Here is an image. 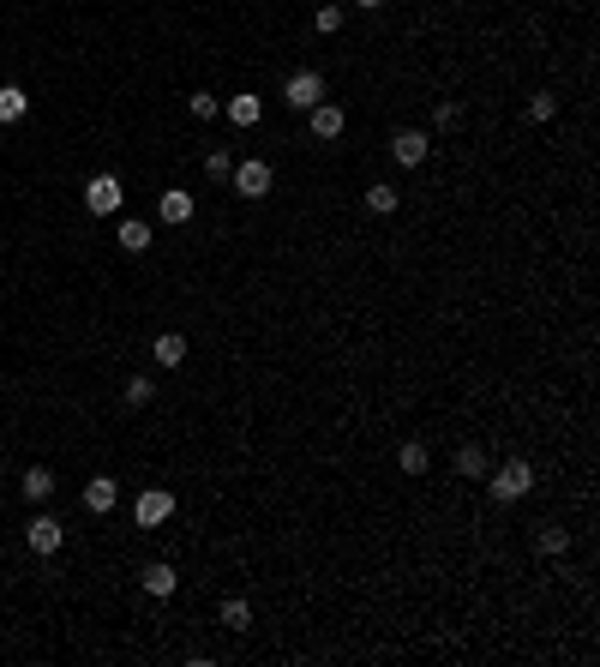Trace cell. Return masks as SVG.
I'll return each mask as SVG.
<instances>
[{
    "mask_svg": "<svg viewBox=\"0 0 600 667\" xmlns=\"http://www.w3.org/2000/svg\"><path fill=\"white\" fill-rule=\"evenodd\" d=\"M157 211H162V222H175V229H180V222H193V193H180V186H175V193H162Z\"/></svg>",
    "mask_w": 600,
    "mask_h": 667,
    "instance_id": "obj_11",
    "label": "cell"
},
{
    "mask_svg": "<svg viewBox=\"0 0 600 667\" xmlns=\"http://www.w3.org/2000/svg\"><path fill=\"white\" fill-rule=\"evenodd\" d=\"M426 151H433V144H426V133H397V139H390V157H397L402 169H420V162H426Z\"/></svg>",
    "mask_w": 600,
    "mask_h": 667,
    "instance_id": "obj_6",
    "label": "cell"
},
{
    "mask_svg": "<svg viewBox=\"0 0 600 667\" xmlns=\"http://www.w3.org/2000/svg\"><path fill=\"white\" fill-rule=\"evenodd\" d=\"M402 475H426V445H402Z\"/></svg>",
    "mask_w": 600,
    "mask_h": 667,
    "instance_id": "obj_22",
    "label": "cell"
},
{
    "mask_svg": "<svg viewBox=\"0 0 600 667\" xmlns=\"http://www.w3.org/2000/svg\"><path fill=\"white\" fill-rule=\"evenodd\" d=\"M204 175H210V181H228V175H235L228 151H210V157H204Z\"/></svg>",
    "mask_w": 600,
    "mask_h": 667,
    "instance_id": "obj_23",
    "label": "cell"
},
{
    "mask_svg": "<svg viewBox=\"0 0 600 667\" xmlns=\"http://www.w3.org/2000/svg\"><path fill=\"white\" fill-rule=\"evenodd\" d=\"M355 6H366V13H373V6H384V0H355Z\"/></svg>",
    "mask_w": 600,
    "mask_h": 667,
    "instance_id": "obj_27",
    "label": "cell"
},
{
    "mask_svg": "<svg viewBox=\"0 0 600 667\" xmlns=\"http://www.w3.org/2000/svg\"><path fill=\"white\" fill-rule=\"evenodd\" d=\"M222 626H228V631H253V607H246V602H222Z\"/></svg>",
    "mask_w": 600,
    "mask_h": 667,
    "instance_id": "obj_19",
    "label": "cell"
},
{
    "mask_svg": "<svg viewBox=\"0 0 600 667\" xmlns=\"http://www.w3.org/2000/svg\"><path fill=\"white\" fill-rule=\"evenodd\" d=\"M397 204H402V193H397V186H373V193H366V211H373V217H390Z\"/></svg>",
    "mask_w": 600,
    "mask_h": 667,
    "instance_id": "obj_18",
    "label": "cell"
},
{
    "mask_svg": "<svg viewBox=\"0 0 600 667\" xmlns=\"http://www.w3.org/2000/svg\"><path fill=\"white\" fill-rule=\"evenodd\" d=\"M528 115H535V121H553V115H559V97H553V91H535V97H528Z\"/></svg>",
    "mask_w": 600,
    "mask_h": 667,
    "instance_id": "obj_21",
    "label": "cell"
},
{
    "mask_svg": "<svg viewBox=\"0 0 600 667\" xmlns=\"http://www.w3.org/2000/svg\"><path fill=\"white\" fill-rule=\"evenodd\" d=\"M193 115H199V121H210V115H222V102L210 97V91H193Z\"/></svg>",
    "mask_w": 600,
    "mask_h": 667,
    "instance_id": "obj_25",
    "label": "cell"
},
{
    "mask_svg": "<svg viewBox=\"0 0 600 667\" xmlns=\"http://www.w3.org/2000/svg\"><path fill=\"white\" fill-rule=\"evenodd\" d=\"M282 102H288V108H300V115H306V108H319V102H324V73L300 66L295 79H288V91H282Z\"/></svg>",
    "mask_w": 600,
    "mask_h": 667,
    "instance_id": "obj_1",
    "label": "cell"
},
{
    "mask_svg": "<svg viewBox=\"0 0 600 667\" xmlns=\"http://www.w3.org/2000/svg\"><path fill=\"white\" fill-rule=\"evenodd\" d=\"M24 541H30V553H55V547H60V524H55V517H30Z\"/></svg>",
    "mask_w": 600,
    "mask_h": 667,
    "instance_id": "obj_8",
    "label": "cell"
},
{
    "mask_svg": "<svg viewBox=\"0 0 600 667\" xmlns=\"http://www.w3.org/2000/svg\"><path fill=\"white\" fill-rule=\"evenodd\" d=\"M120 247H126V253H144V247H150V222H139V217H126L120 222V235H115Z\"/></svg>",
    "mask_w": 600,
    "mask_h": 667,
    "instance_id": "obj_12",
    "label": "cell"
},
{
    "mask_svg": "<svg viewBox=\"0 0 600 667\" xmlns=\"http://www.w3.org/2000/svg\"><path fill=\"white\" fill-rule=\"evenodd\" d=\"M150 391H157L150 379H126V409H144V403H150Z\"/></svg>",
    "mask_w": 600,
    "mask_h": 667,
    "instance_id": "obj_24",
    "label": "cell"
},
{
    "mask_svg": "<svg viewBox=\"0 0 600 667\" xmlns=\"http://www.w3.org/2000/svg\"><path fill=\"white\" fill-rule=\"evenodd\" d=\"M24 115H30V97H24L19 84H0V126L24 121Z\"/></svg>",
    "mask_w": 600,
    "mask_h": 667,
    "instance_id": "obj_9",
    "label": "cell"
},
{
    "mask_svg": "<svg viewBox=\"0 0 600 667\" xmlns=\"http://www.w3.org/2000/svg\"><path fill=\"white\" fill-rule=\"evenodd\" d=\"M564 547H570L564 529H540V553H564Z\"/></svg>",
    "mask_w": 600,
    "mask_h": 667,
    "instance_id": "obj_26",
    "label": "cell"
},
{
    "mask_svg": "<svg viewBox=\"0 0 600 667\" xmlns=\"http://www.w3.org/2000/svg\"><path fill=\"white\" fill-rule=\"evenodd\" d=\"M175 584H180L175 566H162V559H157V566H144V589H150V595H175Z\"/></svg>",
    "mask_w": 600,
    "mask_h": 667,
    "instance_id": "obj_15",
    "label": "cell"
},
{
    "mask_svg": "<svg viewBox=\"0 0 600 667\" xmlns=\"http://www.w3.org/2000/svg\"><path fill=\"white\" fill-rule=\"evenodd\" d=\"M313 30H319V37H337V30H342V6H319V13H313Z\"/></svg>",
    "mask_w": 600,
    "mask_h": 667,
    "instance_id": "obj_20",
    "label": "cell"
},
{
    "mask_svg": "<svg viewBox=\"0 0 600 667\" xmlns=\"http://www.w3.org/2000/svg\"><path fill=\"white\" fill-rule=\"evenodd\" d=\"M115 499H120V493H115V481H108V475H97V481H84V506L97 511V517H102V511H115Z\"/></svg>",
    "mask_w": 600,
    "mask_h": 667,
    "instance_id": "obj_10",
    "label": "cell"
},
{
    "mask_svg": "<svg viewBox=\"0 0 600 667\" xmlns=\"http://www.w3.org/2000/svg\"><path fill=\"white\" fill-rule=\"evenodd\" d=\"M528 487H535V469L522 463H504V469H493V499H522V493H528Z\"/></svg>",
    "mask_w": 600,
    "mask_h": 667,
    "instance_id": "obj_2",
    "label": "cell"
},
{
    "mask_svg": "<svg viewBox=\"0 0 600 667\" xmlns=\"http://www.w3.org/2000/svg\"><path fill=\"white\" fill-rule=\"evenodd\" d=\"M457 475L462 481H480V475H486V451H480V445H462L457 451Z\"/></svg>",
    "mask_w": 600,
    "mask_h": 667,
    "instance_id": "obj_13",
    "label": "cell"
},
{
    "mask_svg": "<svg viewBox=\"0 0 600 667\" xmlns=\"http://www.w3.org/2000/svg\"><path fill=\"white\" fill-rule=\"evenodd\" d=\"M24 499H30V506H42V499H48V493H55V475H48V469H30V475H24Z\"/></svg>",
    "mask_w": 600,
    "mask_h": 667,
    "instance_id": "obj_16",
    "label": "cell"
},
{
    "mask_svg": "<svg viewBox=\"0 0 600 667\" xmlns=\"http://www.w3.org/2000/svg\"><path fill=\"white\" fill-rule=\"evenodd\" d=\"M84 204H90V211H102V217H108V211H120V181H115V175H90V181H84Z\"/></svg>",
    "mask_w": 600,
    "mask_h": 667,
    "instance_id": "obj_4",
    "label": "cell"
},
{
    "mask_svg": "<svg viewBox=\"0 0 600 667\" xmlns=\"http://www.w3.org/2000/svg\"><path fill=\"white\" fill-rule=\"evenodd\" d=\"M228 181H235V193L240 199H264V193H270V162H235V175H228Z\"/></svg>",
    "mask_w": 600,
    "mask_h": 667,
    "instance_id": "obj_3",
    "label": "cell"
},
{
    "mask_svg": "<svg viewBox=\"0 0 600 667\" xmlns=\"http://www.w3.org/2000/svg\"><path fill=\"white\" fill-rule=\"evenodd\" d=\"M259 115H264L259 97H228V121L235 126H259Z\"/></svg>",
    "mask_w": 600,
    "mask_h": 667,
    "instance_id": "obj_14",
    "label": "cell"
},
{
    "mask_svg": "<svg viewBox=\"0 0 600 667\" xmlns=\"http://www.w3.org/2000/svg\"><path fill=\"white\" fill-rule=\"evenodd\" d=\"M306 121H313V139H342L348 115H342L337 102H319V108H306Z\"/></svg>",
    "mask_w": 600,
    "mask_h": 667,
    "instance_id": "obj_5",
    "label": "cell"
},
{
    "mask_svg": "<svg viewBox=\"0 0 600 667\" xmlns=\"http://www.w3.org/2000/svg\"><path fill=\"white\" fill-rule=\"evenodd\" d=\"M157 361H162V367H180V361H186V337H180V331L157 337Z\"/></svg>",
    "mask_w": 600,
    "mask_h": 667,
    "instance_id": "obj_17",
    "label": "cell"
},
{
    "mask_svg": "<svg viewBox=\"0 0 600 667\" xmlns=\"http://www.w3.org/2000/svg\"><path fill=\"white\" fill-rule=\"evenodd\" d=\"M168 511H175V499H168V493H157V487H150V493H139V506H133V517H139L144 529H157L162 517H168Z\"/></svg>",
    "mask_w": 600,
    "mask_h": 667,
    "instance_id": "obj_7",
    "label": "cell"
}]
</instances>
